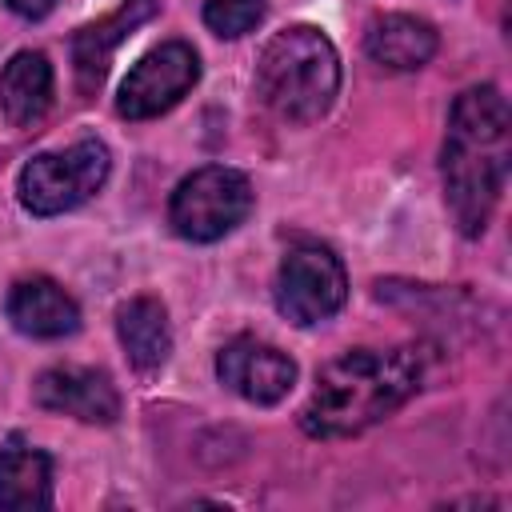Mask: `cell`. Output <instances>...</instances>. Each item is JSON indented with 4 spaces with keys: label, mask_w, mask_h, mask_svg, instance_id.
<instances>
[{
    "label": "cell",
    "mask_w": 512,
    "mask_h": 512,
    "mask_svg": "<svg viewBox=\"0 0 512 512\" xmlns=\"http://www.w3.org/2000/svg\"><path fill=\"white\" fill-rule=\"evenodd\" d=\"M216 376H220V384H228L236 396H244L252 404H276L292 392L296 364L280 348H272L256 336H236L216 356Z\"/></svg>",
    "instance_id": "cell-8"
},
{
    "label": "cell",
    "mask_w": 512,
    "mask_h": 512,
    "mask_svg": "<svg viewBox=\"0 0 512 512\" xmlns=\"http://www.w3.org/2000/svg\"><path fill=\"white\" fill-rule=\"evenodd\" d=\"M340 88V60L320 28L296 24L276 32L256 60V92L264 104L296 124L320 120Z\"/></svg>",
    "instance_id": "cell-3"
},
{
    "label": "cell",
    "mask_w": 512,
    "mask_h": 512,
    "mask_svg": "<svg viewBox=\"0 0 512 512\" xmlns=\"http://www.w3.org/2000/svg\"><path fill=\"white\" fill-rule=\"evenodd\" d=\"M52 104V68L44 52H16L0 72V112L8 124L28 128Z\"/></svg>",
    "instance_id": "cell-13"
},
{
    "label": "cell",
    "mask_w": 512,
    "mask_h": 512,
    "mask_svg": "<svg viewBox=\"0 0 512 512\" xmlns=\"http://www.w3.org/2000/svg\"><path fill=\"white\" fill-rule=\"evenodd\" d=\"M116 332H120V344H124V352H128L136 372H156L168 360V352H172L168 312L152 296H136V300L120 304Z\"/></svg>",
    "instance_id": "cell-14"
},
{
    "label": "cell",
    "mask_w": 512,
    "mask_h": 512,
    "mask_svg": "<svg viewBox=\"0 0 512 512\" xmlns=\"http://www.w3.org/2000/svg\"><path fill=\"white\" fill-rule=\"evenodd\" d=\"M4 4H8L12 12H20V16H28V20H36V16H48L56 0H4Z\"/></svg>",
    "instance_id": "cell-17"
},
{
    "label": "cell",
    "mask_w": 512,
    "mask_h": 512,
    "mask_svg": "<svg viewBox=\"0 0 512 512\" xmlns=\"http://www.w3.org/2000/svg\"><path fill=\"white\" fill-rule=\"evenodd\" d=\"M200 80V60L184 40H168L160 48H152L148 56H140V64L124 76L120 96H116V112L128 120H148L168 112L192 84Z\"/></svg>",
    "instance_id": "cell-7"
},
{
    "label": "cell",
    "mask_w": 512,
    "mask_h": 512,
    "mask_svg": "<svg viewBox=\"0 0 512 512\" xmlns=\"http://www.w3.org/2000/svg\"><path fill=\"white\" fill-rule=\"evenodd\" d=\"M108 148L100 140H80L64 152H40L20 172V204L32 216H56L84 204L108 180Z\"/></svg>",
    "instance_id": "cell-4"
},
{
    "label": "cell",
    "mask_w": 512,
    "mask_h": 512,
    "mask_svg": "<svg viewBox=\"0 0 512 512\" xmlns=\"http://www.w3.org/2000/svg\"><path fill=\"white\" fill-rule=\"evenodd\" d=\"M8 320L16 332L36 336V340H56L80 328V308L76 300L48 276H28L16 280L8 292Z\"/></svg>",
    "instance_id": "cell-10"
},
{
    "label": "cell",
    "mask_w": 512,
    "mask_h": 512,
    "mask_svg": "<svg viewBox=\"0 0 512 512\" xmlns=\"http://www.w3.org/2000/svg\"><path fill=\"white\" fill-rule=\"evenodd\" d=\"M252 212V184L236 168H200L172 192L168 220L184 240L208 244L228 236L244 216Z\"/></svg>",
    "instance_id": "cell-5"
},
{
    "label": "cell",
    "mask_w": 512,
    "mask_h": 512,
    "mask_svg": "<svg viewBox=\"0 0 512 512\" xmlns=\"http://www.w3.org/2000/svg\"><path fill=\"white\" fill-rule=\"evenodd\" d=\"M508 172V100L500 88H468L452 104L444 140V200L464 236H480Z\"/></svg>",
    "instance_id": "cell-2"
},
{
    "label": "cell",
    "mask_w": 512,
    "mask_h": 512,
    "mask_svg": "<svg viewBox=\"0 0 512 512\" xmlns=\"http://www.w3.org/2000/svg\"><path fill=\"white\" fill-rule=\"evenodd\" d=\"M364 48H368V56L376 64H384L392 72H412V68H420V64L432 60L436 32H432V24H424L416 16L392 12V16L372 20V28L364 36Z\"/></svg>",
    "instance_id": "cell-15"
},
{
    "label": "cell",
    "mask_w": 512,
    "mask_h": 512,
    "mask_svg": "<svg viewBox=\"0 0 512 512\" xmlns=\"http://www.w3.org/2000/svg\"><path fill=\"white\" fill-rule=\"evenodd\" d=\"M36 404L84 424H112L120 416V392L96 368H48L36 380Z\"/></svg>",
    "instance_id": "cell-9"
},
{
    "label": "cell",
    "mask_w": 512,
    "mask_h": 512,
    "mask_svg": "<svg viewBox=\"0 0 512 512\" xmlns=\"http://www.w3.org/2000/svg\"><path fill=\"white\" fill-rule=\"evenodd\" d=\"M424 380V352L404 344V348H356L332 360L320 376L316 388L300 412V424L308 436L336 440V436H356L396 412Z\"/></svg>",
    "instance_id": "cell-1"
},
{
    "label": "cell",
    "mask_w": 512,
    "mask_h": 512,
    "mask_svg": "<svg viewBox=\"0 0 512 512\" xmlns=\"http://www.w3.org/2000/svg\"><path fill=\"white\" fill-rule=\"evenodd\" d=\"M52 504V460L24 436L0 444V508L32 512Z\"/></svg>",
    "instance_id": "cell-12"
},
{
    "label": "cell",
    "mask_w": 512,
    "mask_h": 512,
    "mask_svg": "<svg viewBox=\"0 0 512 512\" xmlns=\"http://www.w3.org/2000/svg\"><path fill=\"white\" fill-rule=\"evenodd\" d=\"M268 12V0H204V24L216 36H244Z\"/></svg>",
    "instance_id": "cell-16"
},
{
    "label": "cell",
    "mask_w": 512,
    "mask_h": 512,
    "mask_svg": "<svg viewBox=\"0 0 512 512\" xmlns=\"http://www.w3.org/2000/svg\"><path fill=\"white\" fill-rule=\"evenodd\" d=\"M348 296L344 264L320 244H296L276 276V308L292 324H320L328 320Z\"/></svg>",
    "instance_id": "cell-6"
},
{
    "label": "cell",
    "mask_w": 512,
    "mask_h": 512,
    "mask_svg": "<svg viewBox=\"0 0 512 512\" xmlns=\"http://www.w3.org/2000/svg\"><path fill=\"white\" fill-rule=\"evenodd\" d=\"M152 16H156V0H124L116 12H108L104 20H96V24H88V28L76 32V40H72V64H76V80H80L84 92L100 88L112 52L140 24H148Z\"/></svg>",
    "instance_id": "cell-11"
}]
</instances>
